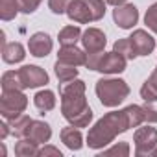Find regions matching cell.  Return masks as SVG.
Here are the masks:
<instances>
[{"label": "cell", "mask_w": 157, "mask_h": 157, "mask_svg": "<svg viewBox=\"0 0 157 157\" xmlns=\"http://www.w3.org/2000/svg\"><path fill=\"white\" fill-rule=\"evenodd\" d=\"M144 122L142 105H128L120 111H111L104 115L87 133V144L93 150H100L111 144L117 135L128 131L129 128H139Z\"/></svg>", "instance_id": "obj_1"}, {"label": "cell", "mask_w": 157, "mask_h": 157, "mask_svg": "<svg viewBox=\"0 0 157 157\" xmlns=\"http://www.w3.org/2000/svg\"><path fill=\"white\" fill-rule=\"evenodd\" d=\"M61 113L67 122L76 128H85L93 120V109L85 98V82L72 80L61 87Z\"/></svg>", "instance_id": "obj_2"}, {"label": "cell", "mask_w": 157, "mask_h": 157, "mask_svg": "<svg viewBox=\"0 0 157 157\" xmlns=\"http://www.w3.org/2000/svg\"><path fill=\"white\" fill-rule=\"evenodd\" d=\"M96 96L100 98L102 105L115 107L129 96V87L118 78H102L96 82Z\"/></svg>", "instance_id": "obj_3"}, {"label": "cell", "mask_w": 157, "mask_h": 157, "mask_svg": "<svg viewBox=\"0 0 157 157\" xmlns=\"http://www.w3.org/2000/svg\"><path fill=\"white\" fill-rule=\"evenodd\" d=\"M128 59L120 56L118 52H98V54H87V63L85 67L89 70H98L102 74H118L126 70Z\"/></svg>", "instance_id": "obj_4"}, {"label": "cell", "mask_w": 157, "mask_h": 157, "mask_svg": "<svg viewBox=\"0 0 157 157\" xmlns=\"http://www.w3.org/2000/svg\"><path fill=\"white\" fill-rule=\"evenodd\" d=\"M28 107V96L21 89H2V98H0V113L10 122L24 113Z\"/></svg>", "instance_id": "obj_5"}, {"label": "cell", "mask_w": 157, "mask_h": 157, "mask_svg": "<svg viewBox=\"0 0 157 157\" xmlns=\"http://www.w3.org/2000/svg\"><path fill=\"white\" fill-rule=\"evenodd\" d=\"M133 142L137 155H150L157 146V129L150 126L139 128L133 135Z\"/></svg>", "instance_id": "obj_6"}, {"label": "cell", "mask_w": 157, "mask_h": 157, "mask_svg": "<svg viewBox=\"0 0 157 157\" xmlns=\"http://www.w3.org/2000/svg\"><path fill=\"white\" fill-rule=\"evenodd\" d=\"M19 78H21L22 89H35L48 83L46 70L37 65H24L22 68H19Z\"/></svg>", "instance_id": "obj_7"}, {"label": "cell", "mask_w": 157, "mask_h": 157, "mask_svg": "<svg viewBox=\"0 0 157 157\" xmlns=\"http://www.w3.org/2000/svg\"><path fill=\"white\" fill-rule=\"evenodd\" d=\"M113 19L117 22L118 28L122 30H129L137 24L139 21V10L133 4H124V6H117V10H113Z\"/></svg>", "instance_id": "obj_8"}, {"label": "cell", "mask_w": 157, "mask_h": 157, "mask_svg": "<svg viewBox=\"0 0 157 157\" xmlns=\"http://www.w3.org/2000/svg\"><path fill=\"white\" fill-rule=\"evenodd\" d=\"M82 43H83V48L87 54H98V52H104L105 48V33L98 28H89L83 32L82 35Z\"/></svg>", "instance_id": "obj_9"}, {"label": "cell", "mask_w": 157, "mask_h": 157, "mask_svg": "<svg viewBox=\"0 0 157 157\" xmlns=\"http://www.w3.org/2000/svg\"><path fill=\"white\" fill-rule=\"evenodd\" d=\"M52 46H54V43H52L50 35L44 33V32L33 33V35L30 37V41H28L30 54L35 56V57H46V56L52 52Z\"/></svg>", "instance_id": "obj_10"}, {"label": "cell", "mask_w": 157, "mask_h": 157, "mask_svg": "<svg viewBox=\"0 0 157 157\" xmlns=\"http://www.w3.org/2000/svg\"><path fill=\"white\" fill-rule=\"evenodd\" d=\"M26 139H30L32 142L35 144H44L50 140L52 137V128L46 124V122H41V120H32L26 133H24Z\"/></svg>", "instance_id": "obj_11"}, {"label": "cell", "mask_w": 157, "mask_h": 157, "mask_svg": "<svg viewBox=\"0 0 157 157\" xmlns=\"http://www.w3.org/2000/svg\"><path fill=\"white\" fill-rule=\"evenodd\" d=\"M129 39H131V43L137 50V56H150L155 48V39L144 30H135L129 35Z\"/></svg>", "instance_id": "obj_12"}, {"label": "cell", "mask_w": 157, "mask_h": 157, "mask_svg": "<svg viewBox=\"0 0 157 157\" xmlns=\"http://www.w3.org/2000/svg\"><path fill=\"white\" fill-rule=\"evenodd\" d=\"M67 15H68L70 21H74L78 24L93 22V15H91V10H89L85 0H72L68 10H67Z\"/></svg>", "instance_id": "obj_13"}, {"label": "cell", "mask_w": 157, "mask_h": 157, "mask_svg": "<svg viewBox=\"0 0 157 157\" xmlns=\"http://www.w3.org/2000/svg\"><path fill=\"white\" fill-rule=\"evenodd\" d=\"M57 59L63 61V63H68V65H85L87 63V54L83 50H80L76 44H70V46H61V50L57 52Z\"/></svg>", "instance_id": "obj_14"}, {"label": "cell", "mask_w": 157, "mask_h": 157, "mask_svg": "<svg viewBox=\"0 0 157 157\" xmlns=\"http://www.w3.org/2000/svg\"><path fill=\"white\" fill-rule=\"evenodd\" d=\"M61 142L68 148V150H82V146H83V135H82V131L78 129L76 126H68V128H63L61 129Z\"/></svg>", "instance_id": "obj_15"}, {"label": "cell", "mask_w": 157, "mask_h": 157, "mask_svg": "<svg viewBox=\"0 0 157 157\" xmlns=\"http://www.w3.org/2000/svg\"><path fill=\"white\" fill-rule=\"evenodd\" d=\"M24 56V46L21 43H6L2 46V59L6 63H21Z\"/></svg>", "instance_id": "obj_16"}, {"label": "cell", "mask_w": 157, "mask_h": 157, "mask_svg": "<svg viewBox=\"0 0 157 157\" xmlns=\"http://www.w3.org/2000/svg\"><path fill=\"white\" fill-rule=\"evenodd\" d=\"M140 96L144 102H157V65H155V70L151 72V76L142 83Z\"/></svg>", "instance_id": "obj_17"}, {"label": "cell", "mask_w": 157, "mask_h": 157, "mask_svg": "<svg viewBox=\"0 0 157 157\" xmlns=\"http://www.w3.org/2000/svg\"><path fill=\"white\" fill-rule=\"evenodd\" d=\"M54 70H56V76H57V80L61 83H68V82H72V80H76V78H78L76 65H68V63H63L59 59H57Z\"/></svg>", "instance_id": "obj_18"}, {"label": "cell", "mask_w": 157, "mask_h": 157, "mask_svg": "<svg viewBox=\"0 0 157 157\" xmlns=\"http://www.w3.org/2000/svg\"><path fill=\"white\" fill-rule=\"evenodd\" d=\"M82 30H80V26H65L61 32H59V35H57V39H59V44L61 46H70V44H76L78 41H82Z\"/></svg>", "instance_id": "obj_19"}, {"label": "cell", "mask_w": 157, "mask_h": 157, "mask_svg": "<svg viewBox=\"0 0 157 157\" xmlns=\"http://www.w3.org/2000/svg\"><path fill=\"white\" fill-rule=\"evenodd\" d=\"M33 104L39 111L46 113V111H52L56 107V94L52 91H39L35 96H33Z\"/></svg>", "instance_id": "obj_20"}, {"label": "cell", "mask_w": 157, "mask_h": 157, "mask_svg": "<svg viewBox=\"0 0 157 157\" xmlns=\"http://www.w3.org/2000/svg\"><path fill=\"white\" fill-rule=\"evenodd\" d=\"M15 155L17 157H32V155H39V148L35 142H32L30 139L22 137L17 144H15Z\"/></svg>", "instance_id": "obj_21"}, {"label": "cell", "mask_w": 157, "mask_h": 157, "mask_svg": "<svg viewBox=\"0 0 157 157\" xmlns=\"http://www.w3.org/2000/svg\"><path fill=\"white\" fill-rule=\"evenodd\" d=\"M113 50L118 52L120 56H124L126 59H135V57H139V56H137V50H135V46H133V43H131L129 37H126V39H118V41L115 43Z\"/></svg>", "instance_id": "obj_22"}, {"label": "cell", "mask_w": 157, "mask_h": 157, "mask_svg": "<svg viewBox=\"0 0 157 157\" xmlns=\"http://www.w3.org/2000/svg\"><path fill=\"white\" fill-rule=\"evenodd\" d=\"M19 2L17 0H0V17L2 21H11L19 13Z\"/></svg>", "instance_id": "obj_23"}, {"label": "cell", "mask_w": 157, "mask_h": 157, "mask_svg": "<svg viewBox=\"0 0 157 157\" xmlns=\"http://www.w3.org/2000/svg\"><path fill=\"white\" fill-rule=\"evenodd\" d=\"M30 122H32V118L28 115H21V117L10 120V129H11V133L15 137H21L22 139L24 133H26V129H28V126H30Z\"/></svg>", "instance_id": "obj_24"}, {"label": "cell", "mask_w": 157, "mask_h": 157, "mask_svg": "<svg viewBox=\"0 0 157 157\" xmlns=\"http://www.w3.org/2000/svg\"><path fill=\"white\" fill-rule=\"evenodd\" d=\"M2 89H21L22 91L19 70H8V72H4V76H2Z\"/></svg>", "instance_id": "obj_25"}, {"label": "cell", "mask_w": 157, "mask_h": 157, "mask_svg": "<svg viewBox=\"0 0 157 157\" xmlns=\"http://www.w3.org/2000/svg\"><path fill=\"white\" fill-rule=\"evenodd\" d=\"M89 10H91V15H93V21H100L104 15H105V4L104 0H85Z\"/></svg>", "instance_id": "obj_26"}, {"label": "cell", "mask_w": 157, "mask_h": 157, "mask_svg": "<svg viewBox=\"0 0 157 157\" xmlns=\"http://www.w3.org/2000/svg\"><path fill=\"white\" fill-rule=\"evenodd\" d=\"M111 157V155H118V157H128L129 155V146H128V142H118V144H115L113 148H109V150H105V151H102V155L100 157Z\"/></svg>", "instance_id": "obj_27"}, {"label": "cell", "mask_w": 157, "mask_h": 157, "mask_svg": "<svg viewBox=\"0 0 157 157\" xmlns=\"http://www.w3.org/2000/svg\"><path fill=\"white\" fill-rule=\"evenodd\" d=\"M144 22H146V26H148L153 33H157V2L148 8V11H146V15H144Z\"/></svg>", "instance_id": "obj_28"}, {"label": "cell", "mask_w": 157, "mask_h": 157, "mask_svg": "<svg viewBox=\"0 0 157 157\" xmlns=\"http://www.w3.org/2000/svg\"><path fill=\"white\" fill-rule=\"evenodd\" d=\"M70 2H72V0H48V8H50L52 13L61 15V13H67Z\"/></svg>", "instance_id": "obj_29"}, {"label": "cell", "mask_w": 157, "mask_h": 157, "mask_svg": "<svg viewBox=\"0 0 157 157\" xmlns=\"http://www.w3.org/2000/svg\"><path fill=\"white\" fill-rule=\"evenodd\" d=\"M144 111V122H155L157 124V104L155 102H146L142 105Z\"/></svg>", "instance_id": "obj_30"}, {"label": "cell", "mask_w": 157, "mask_h": 157, "mask_svg": "<svg viewBox=\"0 0 157 157\" xmlns=\"http://www.w3.org/2000/svg\"><path fill=\"white\" fill-rule=\"evenodd\" d=\"M17 2H19V10L22 13L30 15V13H33L39 8V4L43 2V0H17Z\"/></svg>", "instance_id": "obj_31"}, {"label": "cell", "mask_w": 157, "mask_h": 157, "mask_svg": "<svg viewBox=\"0 0 157 157\" xmlns=\"http://www.w3.org/2000/svg\"><path fill=\"white\" fill-rule=\"evenodd\" d=\"M39 155H41V157H48V155H54V157H63V153H61L57 148H54V146H44L43 150H39Z\"/></svg>", "instance_id": "obj_32"}, {"label": "cell", "mask_w": 157, "mask_h": 157, "mask_svg": "<svg viewBox=\"0 0 157 157\" xmlns=\"http://www.w3.org/2000/svg\"><path fill=\"white\" fill-rule=\"evenodd\" d=\"M8 133H11V129H10V126L8 124H0V139H6L8 137Z\"/></svg>", "instance_id": "obj_33"}, {"label": "cell", "mask_w": 157, "mask_h": 157, "mask_svg": "<svg viewBox=\"0 0 157 157\" xmlns=\"http://www.w3.org/2000/svg\"><path fill=\"white\" fill-rule=\"evenodd\" d=\"M105 2H107V4H111V6H122L126 0H105Z\"/></svg>", "instance_id": "obj_34"}, {"label": "cell", "mask_w": 157, "mask_h": 157, "mask_svg": "<svg viewBox=\"0 0 157 157\" xmlns=\"http://www.w3.org/2000/svg\"><path fill=\"white\" fill-rule=\"evenodd\" d=\"M0 155H2V157H6V146H4V144L0 146Z\"/></svg>", "instance_id": "obj_35"}, {"label": "cell", "mask_w": 157, "mask_h": 157, "mask_svg": "<svg viewBox=\"0 0 157 157\" xmlns=\"http://www.w3.org/2000/svg\"><path fill=\"white\" fill-rule=\"evenodd\" d=\"M151 155H155V157H157V148H155V150L151 151Z\"/></svg>", "instance_id": "obj_36"}]
</instances>
